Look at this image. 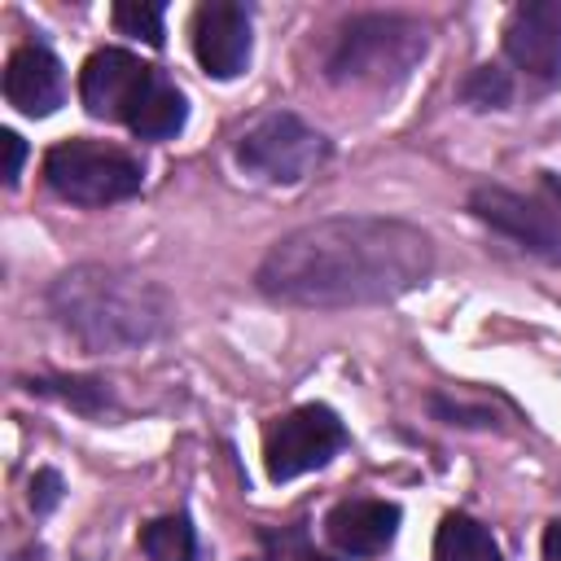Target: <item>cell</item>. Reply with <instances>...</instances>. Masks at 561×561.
I'll list each match as a JSON object with an SVG mask.
<instances>
[{
	"label": "cell",
	"mask_w": 561,
	"mask_h": 561,
	"mask_svg": "<svg viewBox=\"0 0 561 561\" xmlns=\"http://www.w3.org/2000/svg\"><path fill=\"white\" fill-rule=\"evenodd\" d=\"M465 206L473 219H482L491 232L508 237L517 250H526L543 263H561V224L526 193H513L504 184H473Z\"/></svg>",
	"instance_id": "cell-8"
},
{
	"label": "cell",
	"mask_w": 561,
	"mask_h": 561,
	"mask_svg": "<svg viewBox=\"0 0 561 561\" xmlns=\"http://www.w3.org/2000/svg\"><path fill=\"white\" fill-rule=\"evenodd\" d=\"M504 57L539 83L561 79V0H526L504 22Z\"/></svg>",
	"instance_id": "cell-10"
},
{
	"label": "cell",
	"mask_w": 561,
	"mask_h": 561,
	"mask_svg": "<svg viewBox=\"0 0 561 561\" xmlns=\"http://www.w3.org/2000/svg\"><path fill=\"white\" fill-rule=\"evenodd\" d=\"M543 184H548V188H552V193L561 197V180H557V175H548V171H543Z\"/></svg>",
	"instance_id": "cell-23"
},
{
	"label": "cell",
	"mask_w": 561,
	"mask_h": 561,
	"mask_svg": "<svg viewBox=\"0 0 561 561\" xmlns=\"http://www.w3.org/2000/svg\"><path fill=\"white\" fill-rule=\"evenodd\" d=\"M44 298L53 320L96 355L149 346L171 329L175 316L171 294L158 280L114 263H75L53 276Z\"/></svg>",
	"instance_id": "cell-2"
},
{
	"label": "cell",
	"mask_w": 561,
	"mask_h": 561,
	"mask_svg": "<svg viewBox=\"0 0 561 561\" xmlns=\"http://www.w3.org/2000/svg\"><path fill=\"white\" fill-rule=\"evenodd\" d=\"M140 552L149 561H197V530L184 513H167L153 517L140 530Z\"/></svg>",
	"instance_id": "cell-15"
},
{
	"label": "cell",
	"mask_w": 561,
	"mask_h": 561,
	"mask_svg": "<svg viewBox=\"0 0 561 561\" xmlns=\"http://www.w3.org/2000/svg\"><path fill=\"white\" fill-rule=\"evenodd\" d=\"M329 158V140L298 114L272 110L237 140V167L263 184H298Z\"/></svg>",
	"instance_id": "cell-6"
},
{
	"label": "cell",
	"mask_w": 561,
	"mask_h": 561,
	"mask_svg": "<svg viewBox=\"0 0 561 561\" xmlns=\"http://www.w3.org/2000/svg\"><path fill=\"white\" fill-rule=\"evenodd\" d=\"M434 561H504V552L478 517L447 513L434 530Z\"/></svg>",
	"instance_id": "cell-13"
},
{
	"label": "cell",
	"mask_w": 561,
	"mask_h": 561,
	"mask_svg": "<svg viewBox=\"0 0 561 561\" xmlns=\"http://www.w3.org/2000/svg\"><path fill=\"white\" fill-rule=\"evenodd\" d=\"M434 272V241L399 215H324L280 241L254 267L267 302L307 311L377 307L412 294Z\"/></svg>",
	"instance_id": "cell-1"
},
{
	"label": "cell",
	"mask_w": 561,
	"mask_h": 561,
	"mask_svg": "<svg viewBox=\"0 0 561 561\" xmlns=\"http://www.w3.org/2000/svg\"><path fill=\"white\" fill-rule=\"evenodd\" d=\"M79 101L92 118L123 123L140 140H171L188 123L175 79L127 48H96L79 70Z\"/></svg>",
	"instance_id": "cell-3"
},
{
	"label": "cell",
	"mask_w": 561,
	"mask_h": 561,
	"mask_svg": "<svg viewBox=\"0 0 561 561\" xmlns=\"http://www.w3.org/2000/svg\"><path fill=\"white\" fill-rule=\"evenodd\" d=\"M61 504V473L57 469H39L35 478H31V508L35 513H48V508H57Z\"/></svg>",
	"instance_id": "cell-20"
},
{
	"label": "cell",
	"mask_w": 561,
	"mask_h": 561,
	"mask_svg": "<svg viewBox=\"0 0 561 561\" xmlns=\"http://www.w3.org/2000/svg\"><path fill=\"white\" fill-rule=\"evenodd\" d=\"M263 557H250V561H337V557H324L307 543L302 526H289V530H263Z\"/></svg>",
	"instance_id": "cell-18"
},
{
	"label": "cell",
	"mask_w": 561,
	"mask_h": 561,
	"mask_svg": "<svg viewBox=\"0 0 561 561\" xmlns=\"http://www.w3.org/2000/svg\"><path fill=\"white\" fill-rule=\"evenodd\" d=\"M543 561H561V517L543 526Z\"/></svg>",
	"instance_id": "cell-22"
},
{
	"label": "cell",
	"mask_w": 561,
	"mask_h": 561,
	"mask_svg": "<svg viewBox=\"0 0 561 561\" xmlns=\"http://www.w3.org/2000/svg\"><path fill=\"white\" fill-rule=\"evenodd\" d=\"M425 48L430 26L412 13H351L324 53V75L342 88H394Z\"/></svg>",
	"instance_id": "cell-4"
},
{
	"label": "cell",
	"mask_w": 561,
	"mask_h": 561,
	"mask_svg": "<svg viewBox=\"0 0 561 561\" xmlns=\"http://www.w3.org/2000/svg\"><path fill=\"white\" fill-rule=\"evenodd\" d=\"M399 522H403V513L394 500L359 495V500H342L324 513V539L342 557H377L394 543Z\"/></svg>",
	"instance_id": "cell-12"
},
{
	"label": "cell",
	"mask_w": 561,
	"mask_h": 561,
	"mask_svg": "<svg viewBox=\"0 0 561 561\" xmlns=\"http://www.w3.org/2000/svg\"><path fill=\"white\" fill-rule=\"evenodd\" d=\"M430 412H434L438 421H447V425H482V430L495 425V412L456 403V399H447V394H430Z\"/></svg>",
	"instance_id": "cell-19"
},
{
	"label": "cell",
	"mask_w": 561,
	"mask_h": 561,
	"mask_svg": "<svg viewBox=\"0 0 561 561\" xmlns=\"http://www.w3.org/2000/svg\"><path fill=\"white\" fill-rule=\"evenodd\" d=\"M351 443L342 416L324 403H298L263 430V469L272 482H294L311 469H324Z\"/></svg>",
	"instance_id": "cell-7"
},
{
	"label": "cell",
	"mask_w": 561,
	"mask_h": 561,
	"mask_svg": "<svg viewBox=\"0 0 561 561\" xmlns=\"http://www.w3.org/2000/svg\"><path fill=\"white\" fill-rule=\"evenodd\" d=\"M114 26L123 31V35H136V39H145V44H162V4H140V0H123V4H114Z\"/></svg>",
	"instance_id": "cell-17"
},
{
	"label": "cell",
	"mask_w": 561,
	"mask_h": 561,
	"mask_svg": "<svg viewBox=\"0 0 561 561\" xmlns=\"http://www.w3.org/2000/svg\"><path fill=\"white\" fill-rule=\"evenodd\" d=\"M254 53V18L245 4L206 0L193 9V57L210 79H237Z\"/></svg>",
	"instance_id": "cell-9"
},
{
	"label": "cell",
	"mask_w": 561,
	"mask_h": 561,
	"mask_svg": "<svg viewBox=\"0 0 561 561\" xmlns=\"http://www.w3.org/2000/svg\"><path fill=\"white\" fill-rule=\"evenodd\" d=\"M44 184L75 206H114L131 202L145 188V167L136 153L118 145L70 136L44 153Z\"/></svg>",
	"instance_id": "cell-5"
},
{
	"label": "cell",
	"mask_w": 561,
	"mask_h": 561,
	"mask_svg": "<svg viewBox=\"0 0 561 561\" xmlns=\"http://www.w3.org/2000/svg\"><path fill=\"white\" fill-rule=\"evenodd\" d=\"M0 145H4V184L13 188L18 175H22V158H26V145L18 131H0Z\"/></svg>",
	"instance_id": "cell-21"
},
{
	"label": "cell",
	"mask_w": 561,
	"mask_h": 561,
	"mask_svg": "<svg viewBox=\"0 0 561 561\" xmlns=\"http://www.w3.org/2000/svg\"><path fill=\"white\" fill-rule=\"evenodd\" d=\"M22 390L44 394V399H61L83 416H105L114 408V390L101 377H66V373L61 377H26Z\"/></svg>",
	"instance_id": "cell-14"
},
{
	"label": "cell",
	"mask_w": 561,
	"mask_h": 561,
	"mask_svg": "<svg viewBox=\"0 0 561 561\" xmlns=\"http://www.w3.org/2000/svg\"><path fill=\"white\" fill-rule=\"evenodd\" d=\"M4 101L26 118H48L66 101V75L48 44H22L4 61Z\"/></svg>",
	"instance_id": "cell-11"
},
{
	"label": "cell",
	"mask_w": 561,
	"mask_h": 561,
	"mask_svg": "<svg viewBox=\"0 0 561 561\" xmlns=\"http://www.w3.org/2000/svg\"><path fill=\"white\" fill-rule=\"evenodd\" d=\"M460 101L473 110H504L513 101V79L500 66H473L469 79L460 83Z\"/></svg>",
	"instance_id": "cell-16"
}]
</instances>
